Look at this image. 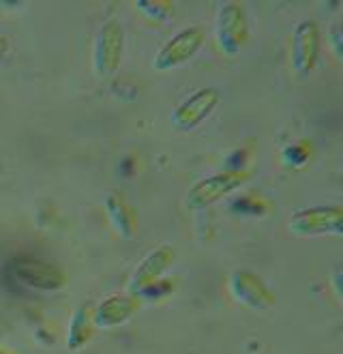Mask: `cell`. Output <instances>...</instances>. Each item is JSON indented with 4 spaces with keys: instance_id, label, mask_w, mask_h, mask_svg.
<instances>
[{
    "instance_id": "obj_1",
    "label": "cell",
    "mask_w": 343,
    "mask_h": 354,
    "mask_svg": "<svg viewBox=\"0 0 343 354\" xmlns=\"http://www.w3.org/2000/svg\"><path fill=\"white\" fill-rule=\"evenodd\" d=\"M124 52V30L118 19H107L95 35L93 44V69L97 77H112L120 69Z\"/></svg>"
},
{
    "instance_id": "obj_2",
    "label": "cell",
    "mask_w": 343,
    "mask_h": 354,
    "mask_svg": "<svg viewBox=\"0 0 343 354\" xmlns=\"http://www.w3.org/2000/svg\"><path fill=\"white\" fill-rule=\"evenodd\" d=\"M247 180H249V176L241 170L219 172V174L206 176L191 187L187 198H185V204H187L189 211H204V208L212 206L214 202H219L228 194L241 189Z\"/></svg>"
},
{
    "instance_id": "obj_3",
    "label": "cell",
    "mask_w": 343,
    "mask_h": 354,
    "mask_svg": "<svg viewBox=\"0 0 343 354\" xmlns=\"http://www.w3.org/2000/svg\"><path fill=\"white\" fill-rule=\"evenodd\" d=\"M290 232L296 236H324L343 234V208L341 206H313L292 215Z\"/></svg>"
},
{
    "instance_id": "obj_4",
    "label": "cell",
    "mask_w": 343,
    "mask_h": 354,
    "mask_svg": "<svg viewBox=\"0 0 343 354\" xmlns=\"http://www.w3.org/2000/svg\"><path fill=\"white\" fill-rule=\"evenodd\" d=\"M204 41H206V32L200 26H187V28L178 30L157 52L155 62H153L155 69L157 71H172L176 67H183L185 62H189L202 50Z\"/></svg>"
},
{
    "instance_id": "obj_5",
    "label": "cell",
    "mask_w": 343,
    "mask_h": 354,
    "mask_svg": "<svg viewBox=\"0 0 343 354\" xmlns=\"http://www.w3.org/2000/svg\"><path fill=\"white\" fill-rule=\"evenodd\" d=\"M249 39V22L243 5L239 3H225L219 7L217 13V41L225 56H236Z\"/></svg>"
},
{
    "instance_id": "obj_6",
    "label": "cell",
    "mask_w": 343,
    "mask_h": 354,
    "mask_svg": "<svg viewBox=\"0 0 343 354\" xmlns=\"http://www.w3.org/2000/svg\"><path fill=\"white\" fill-rule=\"evenodd\" d=\"M221 103V95L217 88L206 86L200 88L193 95H189L180 106L172 114V124L178 131H193L198 129L200 124L217 110V106Z\"/></svg>"
},
{
    "instance_id": "obj_7",
    "label": "cell",
    "mask_w": 343,
    "mask_h": 354,
    "mask_svg": "<svg viewBox=\"0 0 343 354\" xmlns=\"http://www.w3.org/2000/svg\"><path fill=\"white\" fill-rule=\"evenodd\" d=\"M11 273L19 283L33 290H41V292H56V290L67 283V277H64V273L56 264L35 258L15 260L11 264Z\"/></svg>"
},
{
    "instance_id": "obj_8",
    "label": "cell",
    "mask_w": 343,
    "mask_h": 354,
    "mask_svg": "<svg viewBox=\"0 0 343 354\" xmlns=\"http://www.w3.org/2000/svg\"><path fill=\"white\" fill-rule=\"evenodd\" d=\"M230 292L236 301L251 309H268L275 303V295L264 279L247 268H239L230 275Z\"/></svg>"
},
{
    "instance_id": "obj_9",
    "label": "cell",
    "mask_w": 343,
    "mask_h": 354,
    "mask_svg": "<svg viewBox=\"0 0 343 354\" xmlns=\"http://www.w3.org/2000/svg\"><path fill=\"white\" fill-rule=\"evenodd\" d=\"M319 56V28L311 19H305L294 28L292 37V67L300 75H309Z\"/></svg>"
},
{
    "instance_id": "obj_10",
    "label": "cell",
    "mask_w": 343,
    "mask_h": 354,
    "mask_svg": "<svg viewBox=\"0 0 343 354\" xmlns=\"http://www.w3.org/2000/svg\"><path fill=\"white\" fill-rule=\"evenodd\" d=\"M174 262V249L169 245H161L157 249H153L133 270L131 279H129V292L131 295H142L146 288H150L153 283L161 281L163 273Z\"/></svg>"
},
{
    "instance_id": "obj_11",
    "label": "cell",
    "mask_w": 343,
    "mask_h": 354,
    "mask_svg": "<svg viewBox=\"0 0 343 354\" xmlns=\"http://www.w3.org/2000/svg\"><path fill=\"white\" fill-rule=\"evenodd\" d=\"M105 213L110 217L114 230L122 239H136L138 234V217L131 202H129L120 192H110L105 198Z\"/></svg>"
},
{
    "instance_id": "obj_12",
    "label": "cell",
    "mask_w": 343,
    "mask_h": 354,
    "mask_svg": "<svg viewBox=\"0 0 343 354\" xmlns=\"http://www.w3.org/2000/svg\"><path fill=\"white\" fill-rule=\"evenodd\" d=\"M133 311H136V301L131 297H118V295H114L110 299H105L93 311V320L99 326L110 328V326H118V324L127 322L129 318L133 316Z\"/></svg>"
},
{
    "instance_id": "obj_13",
    "label": "cell",
    "mask_w": 343,
    "mask_h": 354,
    "mask_svg": "<svg viewBox=\"0 0 343 354\" xmlns=\"http://www.w3.org/2000/svg\"><path fill=\"white\" fill-rule=\"evenodd\" d=\"M93 307L86 303L82 305L75 316H73V322H71V330H69V346L73 350H77L82 344H86L91 339V328H93Z\"/></svg>"
},
{
    "instance_id": "obj_14",
    "label": "cell",
    "mask_w": 343,
    "mask_h": 354,
    "mask_svg": "<svg viewBox=\"0 0 343 354\" xmlns=\"http://www.w3.org/2000/svg\"><path fill=\"white\" fill-rule=\"evenodd\" d=\"M136 7L150 19H155V22H161V19H167L172 15V3L167 0H138Z\"/></svg>"
},
{
    "instance_id": "obj_15",
    "label": "cell",
    "mask_w": 343,
    "mask_h": 354,
    "mask_svg": "<svg viewBox=\"0 0 343 354\" xmlns=\"http://www.w3.org/2000/svg\"><path fill=\"white\" fill-rule=\"evenodd\" d=\"M284 163L290 165V168H300V165H305L307 159H309V153L305 147H300V144H292V147H286L284 153Z\"/></svg>"
},
{
    "instance_id": "obj_16",
    "label": "cell",
    "mask_w": 343,
    "mask_h": 354,
    "mask_svg": "<svg viewBox=\"0 0 343 354\" xmlns=\"http://www.w3.org/2000/svg\"><path fill=\"white\" fill-rule=\"evenodd\" d=\"M232 208H241V211H236V213H247V215H264L260 211V200H255V198H241V200H236Z\"/></svg>"
},
{
    "instance_id": "obj_17",
    "label": "cell",
    "mask_w": 343,
    "mask_h": 354,
    "mask_svg": "<svg viewBox=\"0 0 343 354\" xmlns=\"http://www.w3.org/2000/svg\"><path fill=\"white\" fill-rule=\"evenodd\" d=\"M328 39H331V44H333V50H335L337 58H341V28H339V24H335L331 28Z\"/></svg>"
},
{
    "instance_id": "obj_18",
    "label": "cell",
    "mask_w": 343,
    "mask_h": 354,
    "mask_svg": "<svg viewBox=\"0 0 343 354\" xmlns=\"http://www.w3.org/2000/svg\"><path fill=\"white\" fill-rule=\"evenodd\" d=\"M9 48H11V41L7 35H0V62H3V58L9 54Z\"/></svg>"
}]
</instances>
